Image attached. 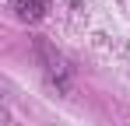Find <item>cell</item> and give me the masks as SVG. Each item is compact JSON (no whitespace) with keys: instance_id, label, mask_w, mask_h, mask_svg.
Instances as JSON below:
<instances>
[{"instance_id":"6da1fadb","label":"cell","mask_w":130,"mask_h":126,"mask_svg":"<svg viewBox=\"0 0 130 126\" xmlns=\"http://www.w3.org/2000/svg\"><path fill=\"white\" fill-rule=\"evenodd\" d=\"M35 53H39V60H42V70H46V77H49V84H53L56 91H70L74 67L67 63V56H63V53H56L46 39L35 42Z\"/></svg>"},{"instance_id":"7a4b0ae2","label":"cell","mask_w":130,"mask_h":126,"mask_svg":"<svg viewBox=\"0 0 130 126\" xmlns=\"http://www.w3.org/2000/svg\"><path fill=\"white\" fill-rule=\"evenodd\" d=\"M14 11H18L21 21H39V18L46 14V0H18Z\"/></svg>"}]
</instances>
